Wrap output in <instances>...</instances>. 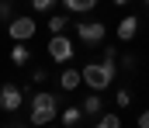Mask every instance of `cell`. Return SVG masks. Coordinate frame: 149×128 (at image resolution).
Listing matches in <instances>:
<instances>
[{
    "label": "cell",
    "mask_w": 149,
    "mask_h": 128,
    "mask_svg": "<svg viewBox=\"0 0 149 128\" xmlns=\"http://www.w3.org/2000/svg\"><path fill=\"white\" fill-rule=\"evenodd\" d=\"M146 7H149V0H146Z\"/></svg>",
    "instance_id": "22"
},
{
    "label": "cell",
    "mask_w": 149,
    "mask_h": 128,
    "mask_svg": "<svg viewBox=\"0 0 149 128\" xmlns=\"http://www.w3.org/2000/svg\"><path fill=\"white\" fill-rule=\"evenodd\" d=\"M45 48H49V59H52V62H70V59H73V42H70L63 31H56Z\"/></svg>",
    "instance_id": "4"
},
{
    "label": "cell",
    "mask_w": 149,
    "mask_h": 128,
    "mask_svg": "<svg viewBox=\"0 0 149 128\" xmlns=\"http://www.w3.org/2000/svg\"><path fill=\"white\" fill-rule=\"evenodd\" d=\"M135 125H139V128H149V107H146V111H139V118H135Z\"/></svg>",
    "instance_id": "19"
},
{
    "label": "cell",
    "mask_w": 149,
    "mask_h": 128,
    "mask_svg": "<svg viewBox=\"0 0 149 128\" xmlns=\"http://www.w3.org/2000/svg\"><path fill=\"white\" fill-rule=\"evenodd\" d=\"M94 125H97V128H121V118H118L114 111H108V114H101Z\"/></svg>",
    "instance_id": "13"
},
{
    "label": "cell",
    "mask_w": 149,
    "mask_h": 128,
    "mask_svg": "<svg viewBox=\"0 0 149 128\" xmlns=\"http://www.w3.org/2000/svg\"><path fill=\"white\" fill-rule=\"evenodd\" d=\"M114 35H118V42H125V45H128L132 38H135V35H139V17H135V14H125V17L118 21Z\"/></svg>",
    "instance_id": "8"
},
{
    "label": "cell",
    "mask_w": 149,
    "mask_h": 128,
    "mask_svg": "<svg viewBox=\"0 0 149 128\" xmlns=\"http://www.w3.org/2000/svg\"><path fill=\"white\" fill-rule=\"evenodd\" d=\"M114 104H118L121 111H125V107H132V90H128V86H121V90L114 93Z\"/></svg>",
    "instance_id": "14"
},
{
    "label": "cell",
    "mask_w": 149,
    "mask_h": 128,
    "mask_svg": "<svg viewBox=\"0 0 149 128\" xmlns=\"http://www.w3.org/2000/svg\"><path fill=\"white\" fill-rule=\"evenodd\" d=\"M21 104H24V90H21V86L17 83H0V111L14 114Z\"/></svg>",
    "instance_id": "6"
},
{
    "label": "cell",
    "mask_w": 149,
    "mask_h": 128,
    "mask_svg": "<svg viewBox=\"0 0 149 128\" xmlns=\"http://www.w3.org/2000/svg\"><path fill=\"white\" fill-rule=\"evenodd\" d=\"M28 104H31L28 121H31V125H49V121H56V111H59V104H63V100H59L56 93H49V90H38Z\"/></svg>",
    "instance_id": "1"
},
{
    "label": "cell",
    "mask_w": 149,
    "mask_h": 128,
    "mask_svg": "<svg viewBox=\"0 0 149 128\" xmlns=\"http://www.w3.org/2000/svg\"><path fill=\"white\" fill-rule=\"evenodd\" d=\"M135 66H139V55H135V52H125V55H121V69H125V73H135Z\"/></svg>",
    "instance_id": "15"
},
{
    "label": "cell",
    "mask_w": 149,
    "mask_h": 128,
    "mask_svg": "<svg viewBox=\"0 0 149 128\" xmlns=\"http://www.w3.org/2000/svg\"><path fill=\"white\" fill-rule=\"evenodd\" d=\"M76 38L83 45H101L108 38V24L104 21H80L76 24Z\"/></svg>",
    "instance_id": "3"
},
{
    "label": "cell",
    "mask_w": 149,
    "mask_h": 128,
    "mask_svg": "<svg viewBox=\"0 0 149 128\" xmlns=\"http://www.w3.org/2000/svg\"><path fill=\"white\" fill-rule=\"evenodd\" d=\"M114 76H118V69L104 66V62H87L83 66V83L90 86V90H108Z\"/></svg>",
    "instance_id": "2"
},
{
    "label": "cell",
    "mask_w": 149,
    "mask_h": 128,
    "mask_svg": "<svg viewBox=\"0 0 149 128\" xmlns=\"http://www.w3.org/2000/svg\"><path fill=\"white\" fill-rule=\"evenodd\" d=\"M63 7L66 10H76V14H87V10L97 7V0H63Z\"/></svg>",
    "instance_id": "12"
},
{
    "label": "cell",
    "mask_w": 149,
    "mask_h": 128,
    "mask_svg": "<svg viewBox=\"0 0 149 128\" xmlns=\"http://www.w3.org/2000/svg\"><path fill=\"white\" fill-rule=\"evenodd\" d=\"M52 3H56V0H31V10L45 14V10H52Z\"/></svg>",
    "instance_id": "18"
},
{
    "label": "cell",
    "mask_w": 149,
    "mask_h": 128,
    "mask_svg": "<svg viewBox=\"0 0 149 128\" xmlns=\"http://www.w3.org/2000/svg\"><path fill=\"white\" fill-rule=\"evenodd\" d=\"M80 107H83V118H87V121H97V118L104 114V97H101V90H94L90 97H83Z\"/></svg>",
    "instance_id": "7"
},
{
    "label": "cell",
    "mask_w": 149,
    "mask_h": 128,
    "mask_svg": "<svg viewBox=\"0 0 149 128\" xmlns=\"http://www.w3.org/2000/svg\"><path fill=\"white\" fill-rule=\"evenodd\" d=\"M10 62H14V66H28V62H31V48H28L24 42H17L14 48H10Z\"/></svg>",
    "instance_id": "10"
},
{
    "label": "cell",
    "mask_w": 149,
    "mask_h": 128,
    "mask_svg": "<svg viewBox=\"0 0 149 128\" xmlns=\"http://www.w3.org/2000/svg\"><path fill=\"white\" fill-rule=\"evenodd\" d=\"M59 121H63L66 128H76L80 121H83V107H66V111L59 114Z\"/></svg>",
    "instance_id": "11"
},
{
    "label": "cell",
    "mask_w": 149,
    "mask_h": 128,
    "mask_svg": "<svg viewBox=\"0 0 149 128\" xmlns=\"http://www.w3.org/2000/svg\"><path fill=\"white\" fill-rule=\"evenodd\" d=\"M7 31H10V38H14V42H31V38H35V31H38V21H31L28 14H24V17H10Z\"/></svg>",
    "instance_id": "5"
},
{
    "label": "cell",
    "mask_w": 149,
    "mask_h": 128,
    "mask_svg": "<svg viewBox=\"0 0 149 128\" xmlns=\"http://www.w3.org/2000/svg\"><path fill=\"white\" fill-rule=\"evenodd\" d=\"M114 3H118V7H125V3H132V0H114Z\"/></svg>",
    "instance_id": "21"
},
{
    "label": "cell",
    "mask_w": 149,
    "mask_h": 128,
    "mask_svg": "<svg viewBox=\"0 0 149 128\" xmlns=\"http://www.w3.org/2000/svg\"><path fill=\"white\" fill-rule=\"evenodd\" d=\"M45 24H49V31L56 35V31H63V28H66V17H63V14H52V17H49Z\"/></svg>",
    "instance_id": "16"
},
{
    "label": "cell",
    "mask_w": 149,
    "mask_h": 128,
    "mask_svg": "<svg viewBox=\"0 0 149 128\" xmlns=\"http://www.w3.org/2000/svg\"><path fill=\"white\" fill-rule=\"evenodd\" d=\"M14 17V0H0V21H10Z\"/></svg>",
    "instance_id": "17"
},
{
    "label": "cell",
    "mask_w": 149,
    "mask_h": 128,
    "mask_svg": "<svg viewBox=\"0 0 149 128\" xmlns=\"http://www.w3.org/2000/svg\"><path fill=\"white\" fill-rule=\"evenodd\" d=\"M45 80H49V73H45V69H35V73H31V83H45Z\"/></svg>",
    "instance_id": "20"
},
{
    "label": "cell",
    "mask_w": 149,
    "mask_h": 128,
    "mask_svg": "<svg viewBox=\"0 0 149 128\" xmlns=\"http://www.w3.org/2000/svg\"><path fill=\"white\" fill-rule=\"evenodd\" d=\"M83 83V69H63L59 73V86L70 93V90H76V86Z\"/></svg>",
    "instance_id": "9"
}]
</instances>
